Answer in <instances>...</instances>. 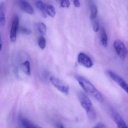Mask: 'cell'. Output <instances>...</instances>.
<instances>
[{
    "label": "cell",
    "instance_id": "cell-1",
    "mask_svg": "<svg viewBox=\"0 0 128 128\" xmlns=\"http://www.w3.org/2000/svg\"><path fill=\"white\" fill-rule=\"evenodd\" d=\"M76 78L82 88L86 93L98 102H101L103 101L104 97L102 94L89 80L84 77L80 76H76Z\"/></svg>",
    "mask_w": 128,
    "mask_h": 128
},
{
    "label": "cell",
    "instance_id": "cell-2",
    "mask_svg": "<svg viewBox=\"0 0 128 128\" xmlns=\"http://www.w3.org/2000/svg\"><path fill=\"white\" fill-rule=\"evenodd\" d=\"M50 80L52 85L59 91L66 95L68 94L69 88L68 84L65 82L54 77H51Z\"/></svg>",
    "mask_w": 128,
    "mask_h": 128
},
{
    "label": "cell",
    "instance_id": "cell-3",
    "mask_svg": "<svg viewBox=\"0 0 128 128\" xmlns=\"http://www.w3.org/2000/svg\"><path fill=\"white\" fill-rule=\"evenodd\" d=\"M78 96L81 105L87 114L94 108L91 100L85 94L82 92H79L78 94Z\"/></svg>",
    "mask_w": 128,
    "mask_h": 128
},
{
    "label": "cell",
    "instance_id": "cell-4",
    "mask_svg": "<svg viewBox=\"0 0 128 128\" xmlns=\"http://www.w3.org/2000/svg\"><path fill=\"white\" fill-rule=\"evenodd\" d=\"M108 76L128 94V84L120 76L111 70L107 72Z\"/></svg>",
    "mask_w": 128,
    "mask_h": 128
},
{
    "label": "cell",
    "instance_id": "cell-5",
    "mask_svg": "<svg viewBox=\"0 0 128 128\" xmlns=\"http://www.w3.org/2000/svg\"><path fill=\"white\" fill-rule=\"evenodd\" d=\"M114 47L118 56L121 60H125L128 54V50L124 43L120 40H117L114 42Z\"/></svg>",
    "mask_w": 128,
    "mask_h": 128
},
{
    "label": "cell",
    "instance_id": "cell-6",
    "mask_svg": "<svg viewBox=\"0 0 128 128\" xmlns=\"http://www.w3.org/2000/svg\"><path fill=\"white\" fill-rule=\"evenodd\" d=\"M78 60L80 65L88 68H91L93 66V62L90 57L82 52L78 55Z\"/></svg>",
    "mask_w": 128,
    "mask_h": 128
},
{
    "label": "cell",
    "instance_id": "cell-7",
    "mask_svg": "<svg viewBox=\"0 0 128 128\" xmlns=\"http://www.w3.org/2000/svg\"><path fill=\"white\" fill-rule=\"evenodd\" d=\"M19 19L15 16L12 20L10 32V39L11 42H15L17 40V32L19 26Z\"/></svg>",
    "mask_w": 128,
    "mask_h": 128
},
{
    "label": "cell",
    "instance_id": "cell-8",
    "mask_svg": "<svg viewBox=\"0 0 128 128\" xmlns=\"http://www.w3.org/2000/svg\"><path fill=\"white\" fill-rule=\"evenodd\" d=\"M112 114L113 119L117 125L118 128H126L128 127L124 120L119 114L115 111L112 112Z\"/></svg>",
    "mask_w": 128,
    "mask_h": 128
},
{
    "label": "cell",
    "instance_id": "cell-9",
    "mask_svg": "<svg viewBox=\"0 0 128 128\" xmlns=\"http://www.w3.org/2000/svg\"><path fill=\"white\" fill-rule=\"evenodd\" d=\"M19 6L22 10L30 15L34 14L35 11L32 6L25 0L19 1Z\"/></svg>",
    "mask_w": 128,
    "mask_h": 128
},
{
    "label": "cell",
    "instance_id": "cell-10",
    "mask_svg": "<svg viewBox=\"0 0 128 128\" xmlns=\"http://www.w3.org/2000/svg\"><path fill=\"white\" fill-rule=\"evenodd\" d=\"M5 6L4 2L1 3L0 4V24L1 26H5L6 22V17Z\"/></svg>",
    "mask_w": 128,
    "mask_h": 128
},
{
    "label": "cell",
    "instance_id": "cell-11",
    "mask_svg": "<svg viewBox=\"0 0 128 128\" xmlns=\"http://www.w3.org/2000/svg\"><path fill=\"white\" fill-rule=\"evenodd\" d=\"M20 122L24 128H43L34 124L26 118H22Z\"/></svg>",
    "mask_w": 128,
    "mask_h": 128
},
{
    "label": "cell",
    "instance_id": "cell-12",
    "mask_svg": "<svg viewBox=\"0 0 128 128\" xmlns=\"http://www.w3.org/2000/svg\"><path fill=\"white\" fill-rule=\"evenodd\" d=\"M100 40L101 44L104 48H106L108 44V37L106 30L104 28H102L100 33Z\"/></svg>",
    "mask_w": 128,
    "mask_h": 128
},
{
    "label": "cell",
    "instance_id": "cell-13",
    "mask_svg": "<svg viewBox=\"0 0 128 128\" xmlns=\"http://www.w3.org/2000/svg\"><path fill=\"white\" fill-rule=\"evenodd\" d=\"M35 5L37 8L41 11L43 17L44 18H46L48 14L46 12L47 6L41 0H37L36 1Z\"/></svg>",
    "mask_w": 128,
    "mask_h": 128
},
{
    "label": "cell",
    "instance_id": "cell-14",
    "mask_svg": "<svg viewBox=\"0 0 128 128\" xmlns=\"http://www.w3.org/2000/svg\"><path fill=\"white\" fill-rule=\"evenodd\" d=\"M90 18L92 20L96 18L97 14V8L96 4L91 2L90 3Z\"/></svg>",
    "mask_w": 128,
    "mask_h": 128
},
{
    "label": "cell",
    "instance_id": "cell-15",
    "mask_svg": "<svg viewBox=\"0 0 128 128\" xmlns=\"http://www.w3.org/2000/svg\"><path fill=\"white\" fill-rule=\"evenodd\" d=\"M21 68L22 71L28 76H30L31 73L30 62L26 61L22 64Z\"/></svg>",
    "mask_w": 128,
    "mask_h": 128
},
{
    "label": "cell",
    "instance_id": "cell-16",
    "mask_svg": "<svg viewBox=\"0 0 128 128\" xmlns=\"http://www.w3.org/2000/svg\"><path fill=\"white\" fill-rule=\"evenodd\" d=\"M46 12L47 14L52 18H54L56 15V12L55 8L52 5L47 6Z\"/></svg>",
    "mask_w": 128,
    "mask_h": 128
},
{
    "label": "cell",
    "instance_id": "cell-17",
    "mask_svg": "<svg viewBox=\"0 0 128 128\" xmlns=\"http://www.w3.org/2000/svg\"><path fill=\"white\" fill-rule=\"evenodd\" d=\"M37 27L39 31L41 34L43 35L46 34L47 31V27L44 23L42 22H39L38 24Z\"/></svg>",
    "mask_w": 128,
    "mask_h": 128
},
{
    "label": "cell",
    "instance_id": "cell-18",
    "mask_svg": "<svg viewBox=\"0 0 128 128\" xmlns=\"http://www.w3.org/2000/svg\"><path fill=\"white\" fill-rule=\"evenodd\" d=\"M46 41L44 37L43 36H41L40 37L38 40V45L40 48L42 49H44L46 47Z\"/></svg>",
    "mask_w": 128,
    "mask_h": 128
},
{
    "label": "cell",
    "instance_id": "cell-19",
    "mask_svg": "<svg viewBox=\"0 0 128 128\" xmlns=\"http://www.w3.org/2000/svg\"><path fill=\"white\" fill-rule=\"evenodd\" d=\"M19 30L21 33L26 35H29L31 33V30H30L24 26L20 27Z\"/></svg>",
    "mask_w": 128,
    "mask_h": 128
},
{
    "label": "cell",
    "instance_id": "cell-20",
    "mask_svg": "<svg viewBox=\"0 0 128 128\" xmlns=\"http://www.w3.org/2000/svg\"><path fill=\"white\" fill-rule=\"evenodd\" d=\"M70 2L68 0H64L61 1L60 6L62 8H69L70 6Z\"/></svg>",
    "mask_w": 128,
    "mask_h": 128
},
{
    "label": "cell",
    "instance_id": "cell-21",
    "mask_svg": "<svg viewBox=\"0 0 128 128\" xmlns=\"http://www.w3.org/2000/svg\"><path fill=\"white\" fill-rule=\"evenodd\" d=\"M93 28L94 32H96L99 29V25L98 23L96 21H95L93 23Z\"/></svg>",
    "mask_w": 128,
    "mask_h": 128
},
{
    "label": "cell",
    "instance_id": "cell-22",
    "mask_svg": "<svg viewBox=\"0 0 128 128\" xmlns=\"http://www.w3.org/2000/svg\"><path fill=\"white\" fill-rule=\"evenodd\" d=\"M92 128H105V126L102 123L100 122Z\"/></svg>",
    "mask_w": 128,
    "mask_h": 128
},
{
    "label": "cell",
    "instance_id": "cell-23",
    "mask_svg": "<svg viewBox=\"0 0 128 128\" xmlns=\"http://www.w3.org/2000/svg\"><path fill=\"white\" fill-rule=\"evenodd\" d=\"M73 3H74L75 6L77 8H79L80 6V1L78 0H75L73 1Z\"/></svg>",
    "mask_w": 128,
    "mask_h": 128
},
{
    "label": "cell",
    "instance_id": "cell-24",
    "mask_svg": "<svg viewBox=\"0 0 128 128\" xmlns=\"http://www.w3.org/2000/svg\"><path fill=\"white\" fill-rule=\"evenodd\" d=\"M56 128H65V127L62 124L59 123L57 125Z\"/></svg>",
    "mask_w": 128,
    "mask_h": 128
},
{
    "label": "cell",
    "instance_id": "cell-25",
    "mask_svg": "<svg viewBox=\"0 0 128 128\" xmlns=\"http://www.w3.org/2000/svg\"><path fill=\"white\" fill-rule=\"evenodd\" d=\"M0 50H1V49H2V40H0Z\"/></svg>",
    "mask_w": 128,
    "mask_h": 128
},
{
    "label": "cell",
    "instance_id": "cell-26",
    "mask_svg": "<svg viewBox=\"0 0 128 128\" xmlns=\"http://www.w3.org/2000/svg\"></svg>",
    "mask_w": 128,
    "mask_h": 128
}]
</instances>
